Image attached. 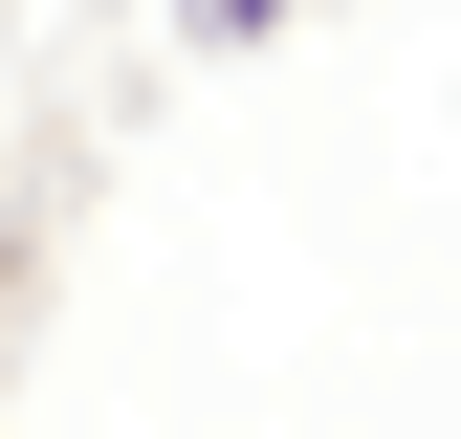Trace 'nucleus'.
Masks as SVG:
<instances>
[{
  "instance_id": "nucleus-1",
  "label": "nucleus",
  "mask_w": 461,
  "mask_h": 439,
  "mask_svg": "<svg viewBox=\"0 0 461 439\" xmlns=\"http://www.w3.org/2000/svg\"><path fill=\"white\" fill-rule=\"evenodd\" d=\"M176 22H220V44H264V22H285V0H176Z\"/></svg>"
}]
</instances>
